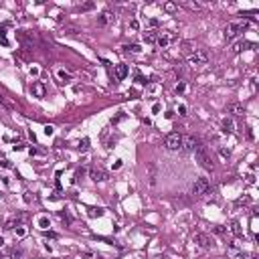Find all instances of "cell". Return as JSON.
Segmentation results:
<instances>
[{
    "instance_id": "25",
    "label": "cell",
    "mask_w": 259,
    "mask_h": 259,
    "mask_svg": "<svg viewBox=\"0 0 259 259\" xmlns=\"http://www.w3.org/2000/svg\"><path fill=\"white\" fill-rule=\"evenodd\" d=\"M63 33H65V34H71V37H75V34L79 33V29H75V26H67Z\"/></svg>"
},
{
    "instance_id": "28",
    "label": "cell",
    "mask_w": 259,
    "mask_h": 259,
    "mask_svg": "<svg viewBox=\"0 0 259 259\" xmlns=\"http://www.w3.org/2000/svg\"><path fill=\"white\" fill-rule=\"evenodd\" d=\"M164 10H168V12H174V10H176V4H172V2H166V4H164Z\"/></svg>"
},
{
    "instance_id": "36",
    "label": "cell",
    "mask_w": 259,
    "mask_h": 259,
    "mask_svg": "<svg viewBox=\"0 0 259 259\" xmlns=\"http://www.w3.org/2000/svg\"><path fill=\"white\" fill-rule=\"evenodd\" d=\"M2 245H4V237H0V247H2Z\"/></svg>"
},
{
    "instance_id": "34",
    "label": "cell",
    "mask_w": 259,
    "mask_h": 259,
    "mask_svg": "<svg viewBox=\"0 0 259 259\" xmlns=\"http://www.w3.org/2000/svg\"><path fill=\"white\" fill-rule=\"evenodd\" d=\"M130 26H132V29H140V22H138V20H132V25H130Z\"/></svg>"
},
{
    "instance_id": "13",
    "label": "cell",
    "mask_w": 259,
    "mask_h": 259,
    "mask_svg": "<svg viewBox=\"0 0 259 259\" xmlns=\"http://www.w3.org/2000/svg\"><path fill=\"white\" fill-rule=\"evenodd\" d=\"M158 33L160 30H156V29H150V30H146V33L142 34V39H144V43H154L156 45V39H158Z\"/></svg>"
},
{
    "instance_id": "22",
    "label": "cell",
    "mask_w": 259,
    "mask_h": 259,
    "mask_svg": "<svg viewBox=\"0 0 259 259\" xmlns=\"http://www.w3.org/2000/svg\"><path fill=\"white\" fill-rule=\"evenodd\" d=\"M122 49L132 51V53H140V51H142V47H140V45H126V47H122Z\"/></svg>"
},
{
    "instance_id": "20",
    "label": "cell",
    "mask_w": 259,
    "mask_h": 259,
    "mask_svg": "<svg viewBox=\"0 0 259 259\" xmlns=\"http://www.w3.org/2000/svg\"><path fill=\"white\" fill-rule=\"evenodd\" d=\"M150 186H156V166L150 164Z\"/></svg>"
},
{
    "instance_id": "32",
    "label": "cell",
    "mask_w": 259,
    "mask_h": 259,
    "mask_svg": "<svg viewBox=\"0 0 259 259\" xmlns=\"http://www.w3.org/2000/svg\"><path fill=\"white\" fill-rule=\"evenodd\" d=\"M178 113L184 116V113H186V105H182V103H180V105H178Z\"/></svg>"
},
{
    "instance_id": "17",
    "label": "cell",
    "mask_w": 259,
    "mask_h": 259,
    "mask_svg": "<svg viewBox=\"0 0 259 259\" xmlns=\"http://www.w3.org/2000/svg\"><path fill=\"white\" fill-rule=\"evenodd\" d=\"M243 47H253V43H245V41H241V43H237V45H233V53H241L243 51Z\"/></svg>"
},
{
    "instance_id": "19",
    "label": "cell",
    "mask_w": 259,
    "mask_h": 259,
    "mask_svg": "<svg viewBox=\"0 0 259 259\" xmlns=\"http://www.w3.org/2000/svg\"><path fill=\"white\" fill-rule=\"evenodd\" d=\"M57 77L61 79V81H69V79H71V73H67L65 69H57Z\"/></svg>"
},
{
    "instance_id": "9",
    "label": "cell",
    "mask_w": 259,
    "mask_h": 259,
    "mask_svg": "<svg viewBox=\"0 0 259 259\" xmlns=\"http://www.w3.org/2000/svg\"><path fill=\"white\" fill-rule=\"evenodd\" d=\"M30 93H33L37 99H43L45 93H47V87H45L43 81H33V85H30Z\"/></svg>"
},
{
    "instance_id": "6",
    "label": "cell",
    "mask_w": 259,
    "mask_h": 259,
    "mask_svg": "<svg viewBox=\"0 0 259 259\" xmlns=\"http://www.w3.org/2000/svg\"><path fill=\"white\" fill-rule=\"evenodd\" d=\"M198 146H201V144H198V140H196L194 136H182V144H180V148H182L184 152H194Z\"/></svg>"
},
{
    "instance_id": "8",
    "label": "cell",
    "mask_w": 259,
    "mask_h": 259,
    "mask_svg": "<svg viewBox=\"0 0 259 259\" xmlns=\"http://www.w3.org/2000/svg\"><path fill=\"white\" fill-rule=\"evenodd\" d=\"M172 41H174V34H172V33H158L156 47H158V49H166Z\"/></svg>"
},
{
    "instance_id": "2",
    "label": "cell",
    "mask_w": 259,
    "mask_h": 259,
    "mask_svg": "<svg viewBox=\"0 0 259 259\" xmlns=\"http://www.w3.org/2000/svg\"><path fill=\"white\" fill-rule=\"evenodd\" d=\"M206 61H209V53L202 49H196L194 53L188 55V65H192V67H201V65H205Z\"/></svg>"
},
{
    "instance_id": "21",
    "label": "cell",
    "mask_w": 259,
    "mask_h": 259,
    "mask_svg": "<svg viewBox=\"0 0 259 259\" xmlns=\"http://www.w3.org/2000/svg\"><path fill=\"white\" fill-rule=\"evenodd\" d=\"M14 235H16V237H18V239H22V237H25V235H26V229H25V227H22V225H18V227H16V229H14Z\"/></svg>"
},
{
    "instance_id": "29",
    "label": "cell",
    "mask_w": 259,
    "mask_h": 259,
    "mask_svg": "<svg viewBox=\"0 0 259 259\" xmlns=\"http://www.w3.org/2000/svg\"><path fill=\"white\" fill-rule=\"evenodd\" d=\"M29 73H30V75H34V77H37V75H39V73H41V69H39V67H37V65H33V67H30V69H29Z\"/></svg>"
},
{
    "instance_id": "35",
    "label": "cell",
    "mask_w": 259,
    "mask_h": 259,
    "mask_svg": "<svg viewBox=\"0 0 259 259\" xmlns=\"http://www.w3.org/2000/svg\"><path fill=\"white\" fill-rule=\"evenodd\" d=\"M0 164H2V166H4V168H10V162H8V160H2V162H0Z\"/></svg>"
},
{
    "instance_id": "5",
    "label": "cell",
    "mask_w": 259,
    "mask_h": 259,
    "mask_svg": "<svg viewBox=\"0 0 259 259\" xmlns=\"http://www.w3.org/2000/svg\"><path fill=\"white\" fill-rule=\"evenodd\" d=\"M180 144H182V136H180L178 132L168 134L166 140H164V146H166L168 150H178V148H180Z\"/></svg>"
},
{
    "instance_id": "33",
    "label": "cell",
    "mask_w": 259,
    "mask_h": 259,
    "mask_svg": "<svg viewBox=\"0 0 259 259\" xmlns=\"http://www.w3.org/2000/svg\"><path fill=\"white\" fill-rule=\"evenodd\" d=\"M160 112V103H154V105H152V113H158Z\"/></svg>"
},
{
    "instance_id": "26",
    "label": "cell",
    "mask_w": 259,
    "mask_h": 259,
    "mask_svg": "<svg viewBox=\"0 0 259 259\" xmlns=\"http://www.w3.org/2000/svg\"><path fill=\"white\" fill-rule=\"evenodd\" d=\"M0 45H2V47H8V39H6L4 30H0Z\"/></svg>"
},
{
    "instance_id": "12",
    "label": "cell",
    "mask_w": 259,
    "mask_h": 259,
    "mask_svg": "<svg viewBox=\"0 0 259 259\" xmlns=\"http://www.w3.org/2000/svg\"><path fill=\"white\" fill-rule=\"evenodd\" d=\"M194 243H198L201 247H205V249H206V247H213V241H210L206 235H202V233H196L194 235Z\"/></svg>"
},
{
    "instance_id": "23",
    "label": "cell",
    "mask_w": 259,
    "mask_h": 259,
    "mask_svg": "<svg viewBox=\"0 0 259 259\" xmlns=\"http://www.w3.org/2000/svg\"><path fill=\"white\" fill-rule=\"evenodd\" d=\"M231 233H233V235H241V229H239V221H233V223H231Z\"/></svg>"
},
{
    "instance_id": "31",
    "label": "cell",
    "mask_w": 259,
    "mask_h": 259,
    "mask_svg": "<svg viewBox=\"0 0 259 259\" xmlns=\"http://www.w3.org/2000/svg\"><path fill=\"white\" fill-rule=\"evenodd\" d=\"M184 89H186V85H184V83H182V81H180V83L176 85V89H174V91H176V93H182V91H184Z\"/></svg>"
},
{
    "instance_id": "16",
    "label": "cell",
    "mask_w": 259,
    "mask_h": 259,
    "mask_svg": "<svg viewBox=\"0 0 259 259\" xmlns=\"http://www.w3.org/2000/svg\"><path fill=\"white\" fill-rule=\"evenodd\" d=\"M93 8H95V2H91V0H89V2H83V4H79V6H77L79 12H87V10H93Z\"/></svg>"
},
{
    "instance_id": "10",
    "label": "cell",
    "mask_w": 259,
    "mask_h": 259,
    "mask_svg": "<svg viewBox=\"0 0 259 259\" xmlns=\"http://www.w3.org/2000/svg\"><path fill=\"white\" fill-rule=\"evenodd\" d=\"M225 112L233 113V116H243V113H245V105H243V103H229V105L225 108Z\"/></svg>"
},
{
    "instance_id": "15",
    "label": "cell",
    "mask_w": 259,
    "mask_h": 259,
    "mask_svg": "<svg viewBox=\"0 0 259 259\" xmlns=\"http://www.w3.org/2000/svg\"><path fill=\"white\" fill-rule=\"evenodd\" d=\"M37 227H39V229H49V227H51V221H49V217H47V215H41V217H37Z\"/></svg>"
},
{
    "instance_id": "11",
    "label": "cell",
    "mask_w": 259,
    "mask_h": 259,
    "mask_svg": "<svg viewBox=\"0 0 259 259\" xmlns=\"http://www.w3.org/2000/svg\"><path fill=\"white\" fill-rule=\"evenodd\" d=\"M113 20H116V14L113 12H109V10H105V12H101V16H99V25L101 26H105V25H112Z\"/></svg>"
},
{
    "instance_id": "18",
    "label": "cell",
    "mask_w": 259,
    "mask_h": 259,
    "mask_svg": "<svg viewBox=\"0 0 259 259\" xmlns=\"http://www.w3.org/2000/svg\"><path fill=\"white\" fill-rule=\"evenodd\" d=\"M223 130H225V132H235V124H233V120L225 117V120H223Z\"/></svg>"
},
{
    "instance_id": "30",
    "label": "cell",
    "mask_w": 259,
    "mask_h": 259,
    "mask_svg": "<svg viewBox=\"0 0 259 259\" xmlns=\"http://www.w3.org/2000/svg\"><path fill=\"white\" fill-rule=\"evenodd\" d=\"M122 164H124V162L120 160V158H117V160H116V162H113V164H112V168H113V170H120V168H122Z\"/></svg>"
},
{
    "instance_id": "7",
    "label": "cell",
    "mask_w": 259,
    "mask_h": 259,
    "mask_svg": "<svg viewBox=\"0 0 259 259\" xmlns=\"http://www.w3.org/2000/svg\"><path fill=\"white\" fill-rule=\"evenodd\" d=\"M89 176H91L93 182H105L108 180V172L103 170L101 166H93L91 170H89Z\"/></svg>"
},
{
    "instance_id": "37",
    "label": "cell",
    "mask_w": 259,
    "mask_h": 259,
    "mask_svg": "<svg viewBox=\"0 0 259 259\" xmlns=\"http://www.w3.org/2000/svg\"><path fill=\"white\" fill-rule=\"evenodd\" d=\"M251 259H259V257H251Z\"/></svg>"
},
{
    "instance_id": "1",
    "label": "cell",
    "mask_w": 259,
    "mask_h": 259,
    "mask_svg": "<svg viewBox=\"0 0 259 259\" xmlns=\"http://www.w3.org/2000/svg\"><path fill=\"white\" fill-rule=\"evenodd\" d=\"M245 29H249V20H233V22H229L225 26V41H233Z\"/></svg>"
},
{
    "instance_id": "14",
    "label": "cell",
    "mask_w": 259,
    "mask_h": 259,
    "mask_svg": "<svg viewBox=\"0 0 259 259\" xmlns=\"http://www.w3.org/2000/svg\"><path fill=\"white\" fill-rule=\"evenodd\" d=\"M116 77L122 81V79H126L128 77V65H124V63H120V65H116Z\"/></svg>"
},
{
    "instance_id": "3",
    "label": "cell",
    "mask_w": 259,
    "mask_h": 259,
    "mask_svg": "<svg viewBox=\"0 0 259 259\" xmlns=\"http://www.w3.org/2000/svg\"><path fill=\"white\" fill-rule=\"evenodd\" d=\"M209 190H210V182H209V178H205V176L196 178L194 184H192V194H194V196H202V194H206Z\"/></svg>"
},
{
    "instance_id": "24",
    "label": "cell",
    "mask_w": 259,
    "mask_h": 259,
    "mask_svg": "<svg viewBox=\"0 0 259 259\" xmlns=\"http://www.w3.org/2000/svg\"><path fill=\"white\" fill-rule=\"evenodd\" d=\"M87 148H89V138L79 140V150H87Z\"/></svg>"
},
{
    "instance_id": "4",
    "label": "cell",
    "mask_w": 259,
    "mask_h": 259,
    "mask_svg": "<svg viewBox=\"0 0 259 259\" xmlns=\"http://www.w3.org/2000/svg\"><path fill=\"white\" fill-rule=\"evenodd\" d=\"M194 154H196V160L201 162L202 168H206V170H213V160H210V156H209V152H206L205 146H198V148L194 150Z\"/></svg>"
},
{
    "instance_id": "27",
    "label": "cell",
    "mask_w": 259,
    "mask_h": 259,
    "mask_svg": "<svg viewBox=\"0 0 259 259\" xmlns=\"http://www.w3.org/2000/svg\"><path fill=\"white\" fill-rule=\"evenodd\" d=\"M43 132H45V136H53V134H55V128L53 126H45Z\"/></svg>"
}]
</instances>
